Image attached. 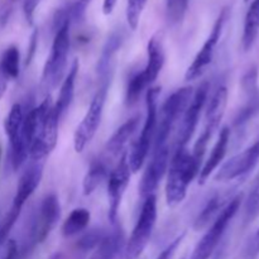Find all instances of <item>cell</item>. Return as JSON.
I'll return each instance as SVG.
<instances>
[{
	"instance_id": "1",
	"label": "cell",
	"mask_w": 259,
	"mask_h": 259,
	"mask_svg": "<svg viewBox=\"0 0 259 259\" xmlns=\"http://www.w3.org/2000/svg\"><path fill=\"white\" fill-rule=\"evenodd\" d=\"M201 167L187 148L175 149L167 169L166 202L169 207L177 206L184 201L187 189L199 176Z\"/></svg>"
},
{
	"instance_id": "2",
	"label": "cell",
	"mask_w": 259,
	"mask_h": 259,
	"mask_svg": "<svg viewBox=\"0 0 259 259\" xmlns=\"http://www.w3.org/2000/svg\"><path fill=\"white\" fill-rule=\"evenodd\" d=\"M70 24L71 19L68 12L61 9L57 14V30L42 72V83L46 89L57 88L66 73L71 47Z\"/></svg>"
},
{
	"instance_id": "3",
	"label": "cell",
	"mask_w": 259,
	"mask_h": 259,
	"mask_svg": "<svg viewBox=\"0 0 259 259\" xmlns=\"http://www.w3.org/2000/svg\"><path fill=\"white\" fill-rule=\"evenodd\" d=\"M147 63L141 72L136 73L129 78L126 86L125 100L128 105H133L139 100L146 89H151L154 81L161 73L164 65V48L162 35L156 33L149 39L147 46Z\"/></svg>"
},
{
	"instance_id": "4",
	"label": "cell",
	"mask_w": 259,
	"mask_h": 259,
	"mask_svg": "<svg viewBox=\"0 0 259 259\" xmlns=\"http://www.w3.org/2000/svg\"><path fill=\"white\" fill-rule=\"evenodd\" d=\"M159 93H161V88H151L147 90L146 120L142 126L138 139L128 153V163L133 174L138 172L143 167L149 151H151V147L153 146L154 134H156L157 128V116H158L157 101H158Z\"/></svg>"
},
{
	"instance_id": "5",
	"label": "cell",
	"mask_w": 259,
	"mask_h": 259,
	"mask_svg": "<svg viewBox=\"0 0 259 259\" xmlns=\"http://www.w3.org/2000/svg\"><path fill=\"white\" fill-rule=\"evenodd\" d=\"M192 88H182L175 91L162 105L159 115L157 116V128L154 134L153 149L169 148V137L177 121L181 119L185 109L191 100Z\"/></svg>"
},
{
	"instance_id": "6",
	"label": "cell",
	"mask_w": 259,
	"mask_h": 259,
	"mask_svg": "<svg viewBox=\"0 0 259 259\" xmlns=\"http://www.w3.org/2000/svg\"><path fill=\"white\" fill-rule=\"evenodd\" d=\"M42 176L43 166L40 163H34L29 166L20 176L12 206L8 210L7 215L4 217L2 225H0V244L7 242L15 223L19 219L23 206L28 201V199L34 194L37 187L39 186Z\"/></svg>"
},
{
	"instance_id": "7",
	"label": "cell",
	"mask_w": 259,
	"mask_h": 259,
	"mask_svg": "<svg viewBox=\"0 0 259 259\" xmlns=\"http://www.w3.org/2000/svg\"><path fill=\"white\" fill-rule=\"evenodd\" d=\"M111 76H113V73L101 76L100 86L96 90L85 116L76 128L75 134H73V148L77 153H81L88 147V144L93 141L99 126H100Z\"/></svg>"
},
{
	"instance_id": "8",
	"label": "cell",
	"mask_w": 259,
	"mask_h": 259,
	"mask_svg": "<svg viewBox=\"0 0 259 259\" xmlns=\"http://www.w3.org/2000/svg\"><path fill=\"white\" fill-rule=\"evenodd\" d=\"M43 114L38 123L34 138L29 148V158L35 162H39L50 156L55 149L58 139V118L53 103L51 98H46L43 100Z\"/></svg>"
},
{
	"instance_id": "9",
	"label": "cell",
	"mask_w": 259,
	"mask_h": 259,
	"mask_svg": "<svg viewBox=\"0 0 259 259\" xmlns=\"http://www.w3.org/2000/svg\"><path fill=\"white\" fill-rule=\"evenodd\" d=\"M157 222V197L156 195H149L146 197L142 206L141 214L134 225L132 234L124 247V258L138 259L148 245L153 234Z\"/></svg>"
},
{
	"instance_id": "10",
	"label": "cell",
	"mask_w": 259,
	"mask_h": 259,
	"mask_svg": "<svg viewBox=\"0 0 259 259\" xmlns=\"http://www.w3.org/2000/svg\"><path fill=\"white\" fill-rule=\"evenodd\" d=\"M243 201V195H237L233 197L229 201V204L223 209V211L218 215L217 219L211 223L209 228H207L206 233L204 237L200 239L195 247L194 252H192L191 258L190 259H210L211 255L214 254L217 248L219 247L220 242H222L223 237H224L225 232H227L228 227H229L230 222L235 214L239 210L240 205Z\"/></svg>"
},
{
	"instance_id": "11",
	"label": "cell",
	"mask_w": 259,
	"mask_h": 259,
	"mask_svg": "<svg viewBox=\"0 0 259 259\" xmlns=\"http://www.w3.org/2000/svg\"><path fill=\"white\" fill-rule=\"evenodd\" d=\"M228 104V89L227 86H219L214 95L210 99L209 104H207L206 113H205V124L202 133L197 138L196 143H195L194 149H192L191 154L197 162L204 161L205 153H206L207 144H209L210 139L212 138L215 132L219 129L220 123H222L223 118H224L225 109H227Z\"/></svg>"
},
{
	"instance_id": "12",
	"label": "cell",
	"mask_w": 259,
	"mask_h": 259,
	"mask_svg": "<svg viewBox=\"0 0 259 259\" xmlns=\"http://www.w3.org/2000/svg\"><path fill=\"white\" fill-rule=\"evenodd\" d=\"M228 13H229V9H228V8H224V9L220 12L219 17H218L217 22H215L209 37L206 38V40L204 42L202 47L200 48L197 55L195 56L194 61H192V63L189 66L186 73H185V78H186L187 81H194L196 80V78H199L200 76L204 75L206 68L209 67L210 63L214 60L217 46L218 43H219L223 29H224L225 22H227L228 19Z\"/></svg>"
},
{
	"instance_id": "13",
	"label": "cell",
	"mask_w": 259,
	"mask_h": 259,
	"mask_svg": "<svg viewBox=\"0 0 259 259\" xmlns=\"http://www.w3.org/2000/svg\"><path fill=\"white\" fill-rule=\"evenodd\" d=\"M207 95H209V83L204 82L192 95L189 105L185 109L184 114L180 119L181 123H180L179 133H177L176 149L187 148V144L192 139V136L199 125L200 116L204 110L205 104H206Z\"/></svg>"
},
{
	"instance_id": "14",
	"label": "cell",
	"mask_w": 259,
	"mask_h": 259,
	"mask_svg": "<svg viewBox=\"0 0 259 259\" xmlns=\"http://www.w3.org/2000/svg\"><path fill=\"white\" fill-rule=\"evenodd\" d=\"M131 167L128 163V152L121 154L108 176V197H109V219L115 223L118 219L121 200L131 181Z\"/></svg>"
},
{
	"instance_id": "15",
	"label": "cell",
	"mask_w": 259,
	"mask_h": 259,
	"mask_svg": "<svg viewBox=\"0 0 259 259\" xmlns=\"http://www.w3.org/2000/svg\"><path fill=\"white\" fill-rule=\"evenodd\" d=\"M259 161V139L252 146L248 147L240 153L235 154L232 158L228 159L218 174L215 175V180L219 182L232 181L243 175L248 174L255 167Z\"/></svg>"
},
{
	"instance_id": "16",
	"label": "cell",
	"mask_w": 259,
	"mask_h": 259,
	"mask_svg": "<svg viewBox=\"0 0 259 259\" xmlns=\"http://www.w3.org/2000/svg\"><path fill=\"white\" fill-rule=\"evenodd\" d=\"M61 218L60 200L55 194H50L42 200L37 218L32 229V240L34 244L42 243L50 235Z\"/></svg>"
},
{
	"instance_id": "17",
	"label": "cell",
	"mask_w": 259,
	"mask_h": 259,
	"mask_svg": "<svg viewBox=\"0 0 259 259\" xmlns=\"http://www.w3.org/2000/svg\"><path fill=\"white\" fill-rule=\"evenodd\" d=\"M169 164V149H153L152 158L149 159L142 177L139 191L142 197L146 199L149 195H153L162 179L167 174Z\"/></svg>"
},
{
	"instance_id": "18",
	"label": "cell",
	"mask_w": 259,
	"mask_h": 259,
	"mask_svg": "<svg viewBox=\"0 0 259 259\" xmlns=\"http://www.w3.org/2000/svg\"><path fill=\"white\" fill-rule=\"evenodd\" d=\"M139 125V116H134L126 120L123 125L119 126L113 136L108 139L106 146L104 148V153L101 154V158L104 161L109 162L115 158H120L121 154L125 153V147Z\"/></svg>"
},
{
	"instance_id": "19",
	"label": "cell",
	"mask_w": 259,
	"mask_h": 259,
	"mask_svg": "<svg viewBox=\"0 0 259 259\" xmlns=\"http://www.w3.org/2000/svg\"><path fill=\"white\" fill-rule=\"evenodd\" d=\"M230 141V129L228 126L223 128L220 131L219 138H218L217 143L212 147V151L210 153L209 158L205 161V163L202 164L201 171L199 174V184L204 185L207 181V179L210 177V175L220 166V163L224 159L225 154H227L228 146H229Z\"/></svg>"
},
{
	"instance_id": "20",
	"label": "cell",
	"mask_w": 259,
	"mask_h": 259,
	"mask_svg": "<svg viewBox=\"0 0 259 259\" xmlns=\"http://www.w3.org/2000/svg\"><path fill=\"white\" fill-rule=\"evenodd\" d=\"M78 67H80L78 61L75 60L72 66H71V68L68 70L66 77L62 80L58 98L57 100H56V103L53 104V108H55L56 113H57L60 119L62 118V116L65 115L66 111L68 110V108H70L71 103H72L73 100V96H75V83L76 78H77Z\"/></svg>"
},
{
	"instance_id": "21",
	"label": "cell",
	"mask_w": 259,
	"mask_h": 259,
	"mask_svg": "<svg viewBox=\"0 0 259 259\" xmlns=\"http://www.w3.org/2000/svg\"><path fill=\"white\" fill-rule=\"evenodd\" d=\"M232 199H229L228 196H224L222 194H217L212 197H210L209 201L206 202V205L204 206V209L201 210L197 218L194 222V229L196 232L205 229V228L209 227L212 222L218 218V215L223 211L225 206L229 204V201Z\"/></svg>"
},
{
	"instance_id": "22",
	"label": "cell",
	"mask_w": 259,
	"mask_h": 259,
	"mask_svg": "<svg viewBox=\"0 0 259 259\" xmlns=\"http://www.w3.org/2000/svg\"><path fill=\"white\" fill-rule=\"evenodd\" d=\"M259 34V0H253L245 14L243 25L242 45L243 50L249 51L257 40Z\"/></svg>"
},
{
	"instance_id": "23",
	"label": "cell",
	"mask_w": 259,
	"mask_h": 259,
	"mask_svg": "<svg viewBox=\"0 0 259 259\" xmlns=\"http://www.w3.org/2000/svg\"><path fill=\"white\" fill-rule=\"evenodd\" d=\"M123 248V234L119 230L103 235L90 259H115Z\"/></svg>"
},
{
	"instance_id": "24",
	"label": "cell",
	"mask_w": 259,
	"mask_h": 259,
	"mask_svg": "<svg viewBox=\"0 0 259 259\" xmlns=\"http://www.w3.org/2000/svg\"><path fill=\"white\" fill-rule=\"evenodd\" d=\"M109 174H110V171L108 168V162L104 161L101 157H99L98 159H94L89 167L88 174L85 175V179H83V195L89 196V195L93 194L98 189L99 185L109 176Z\"/></svg>"
},
{
	"instance_id": "25",
	"label": "cell",
	"mask_w": 259,
	"mask_h": 259,
	"mask_svg": "<svg viewBox=\"0 0 259 259\" xmlns=\"http://www.w3.org/2000/svg\"><path fill=\"white\" fill-rule=\"evenodd\" d=\"M90 219L91 214L88 209H85V207H76L63 222L61 233H62L65 238L75 237V235L80 234L81 232H83L89 227Z\"/></svg>"
},
{
	"instance_id": "26",
	"label": "cell",
	"mask_w": 259,
	"mask_h": 259,
	"mask_svg": "<svg viewBox=\"0 0 259 259\" xmlns=\"http://www.w3.org/2000/svg\"><path fill=\"white\" fill-rule=\"evenodd\" d=\"M23 120H24V110L20 104H14L10 109L9 114L5 119L4 128L7 133L8 139H9L10 148L15 147L19 142L20 132H22Z\"/></svg>"
},
{
	"instance_id": "27",
	"label": "cell",
	"mask_w": 259,
	"mask_h": 259,
	"mask_svg": "<svg viewBox=\"0 0 259 259\" xmlns=\"http://www.w3.org/2000/svg\"><path fill=\"white\" fill-rule=\"evenodd\" d=\"M0 72L8 78L14 80L20 72V53L17 46H10L0 57Z\"/></svg>"
},
{
	"instance_id": "28",
	"label": "cell",
	"mask_w": 259,
	"mask_h": 259,
	"mask_svg": "<svg viewBox=\"0 0 259 259\" xmlns=\"http://www.w3.org/2000/svg\"><path fill=\"white\" fill-rule=\"evenodd\" d=\"M189 9V0H166V19L169 25H179L184 22Z\"/></svg>"
},
{
	"instance_id": "29",
	"label": "cell",
	"mask_w": 259,
	"mask_h": 259,
	"mask_svg": "<svg viewBox=\"0 0 259 259\" xmlns=\"http://www.w3.org/2000/svg\"><path fill=\"white\" fill-rule=\"evenodd\" d=\"M147 3L148 0H126V22H128L131 29L136 30L138 28Z\"/></svg>"
},
{
	"instance_id": "30",
	"label": "cell",
	"mask_w": 259,
	"mask_h": 259,
	"mask_svg": "<svg viewBox=\"0 0 259 259\" xmlns=\"http://www.w3.org/2000/svg\"><path fill=\"white\" fill-rule=\"evenodd\" d=\"M259 217V179L254 189L252 190L250 195L248 196L244 206V222L249 224L253 220Z\"/></svg>"
},
{
	"instance_id": "31",
	"label": "cell",
	"mask_w": 259,
	"mask_h": 259,
	"mask_svg": "<svg viewBox=\"0 0 259 259\" xmlns=\"http://www.w3.org/2000/svg\"><path fill=\"white\" fill-rule=\"evenodd\" d=\"M93 0H73L71 7L68 8L71 22H82L85 19L86 10Z\"/></svg>"
},
{
	"instance_id": "32",
	"label": "cell",
	"mask_w": 259,
	"mask_h": 259,
	"mask_svg": "<svg viewBox=\"0 0 259 259\" xmlns=\"http://www.w3.org/2000/svg\"><path fill=\"white\" fill-rule=\"evenodd\" d=\"M184 238H185V234H181L180 237H177L174 242L169 243V244L167 245L161 253H159V255L156 259H174V255L176 254L177 249H179V247L181 245Z\"/></svg>"
},
{
	"instance_id": "33",
	"label": "cell",
	"mask_w": 259,
	"mask_h": 259,
	"mask_svg": "<svg viewBox=\"0 0 259 259\" xmlns=\"http://www.w3.org/2000/svg\"><path fill=\"white\" fill-rule=\"evenodd\" d=\"M40 0H24L23 4V12H24L25 20L29 25H33L34 23V13L37 7L39 5Z\"/></svg>"
},
{
	"instance_id": "34",
	"label": "cell",
	"mask_w": 259,
	"mask_h": 259,
	"mask_svg": "<svg viewBox=\"0 0 259 259\" xmlns=\"http://www.w3.org/2000/svg\"><path fill=\"white\" fill-rule=\"evenodd\" d=\"M247 254L250 258H255L259 254V230L253 235L252 240L249 243V247H248Z\"/></svg>"
},
{
	"instance_id": "35",
	"label": "cell",
	"mask_w": 259,
	"mask_h": 259,
	"mask_svg": "<svg viewBox=\"0 0 259 259\" xmlns=\"http://www.w3.org/2000/svg\"><path fill=\"white\" fill-rule=\"evenodd\" d=\"M18 255H19V250H18L17 243H15V240H9L4 259H18Z\"/></svg>"
},
{
	"instance_id": "36",
	"label": "cell",
	"mask_w": 259,
	"mask_h": 259,
	"mask_svg": "<svg viewBox=\"0 0 259 259\" xmlns=\"http://www.w3.org/2000/svg\"><path fill=\"white\" fill-rule=\"evenodd\" d=\"M118 0H103V13L105 15H110L115 9Z\"/></svg>"
},
{
	"instance_id": "37",
	"label": "cell",
	"mask_w": 259,
	"mask_h": 259,
	"mask_svg": "<svg viewBox=\"0 0 259 259\" xmlns=\"http://www.w3.org/2000/svg\"><path fill=\"white\" fill-rule=\"evenodd\" d=\"M35 43H37V32L33 33V35H32V42H30V48H29L30 51H29V55H28V57H27V65L30 62V61H32L33 53H34Z\"/></svg>"
},
{
	"instance_id": "38",
	"label": "cell",
	"mask_w": 259,
	"mask_h": 259,
	"mask_svg": "<svg viewBox=\"0 0 259 259\" xmlns=\"http://www.w3.org/2000/svg\"><path fill=\"white\" fill-rule=\"evenodd\" d=\"M8 78L5 77L4 75H3L2 72H0V99L3 98V95L5 94V91H7V88H8Z\"/></svg>"
},
{
	"instance_id": "39",
	"label": "cell",
	"mask_w": 259,
	"mask_h": 259,
	"mask_svg": "<svg viewBox=\"0 0 259 259\" xmlns=\"http://www.w3.org/2000/svg\"><path fill=\"white\" fill-rule=\"evenodd\" d=\"M0 158H2V146H0Z\"/></svg>"
},
{
	"instance_id": "40",
	"label": "cell",
	"mask_w": 259,
	"mask_h": 259,
	"mask_svg": "<svg viewBox=\"0 0 259 259\" xmlns=\"http://www.w3.org/2000/svg\"><path fill=\"white\" fill-rule=\"evenodd\" d=\"M219 258H220V254H218V255H217V257H215L214 259H219Z\"/></svg>"
},
{
	"instance_id": "41",
	"label": "cell",
	"mask_w": 259,
	"mask_h": 259,
	"mask_svg": "<svg viewBox=\"0 0 259 259\" xmlns=\"http://www.w3.org/2000/svg\"><path fill=\"white\" fill-rule=\"evenodd\" d=\"M244 2H245V3H248V2H250V0H244Z\"/></svg>"
},
{
	"instance_id": "42",
	"label": "cell",
	"mask_w": 259,
	"mask_h": 259,
	"mask_svg": "<svg viewBox=\"0 0 259 259\" xmlns=\"http://www.w3.org/2000/svg\"><path fill=\"white\" fill-rule=\"evenodd\" d=\"M12 2H17V0H12Z\"/></svg>"
}]
</instances>
